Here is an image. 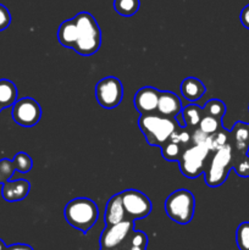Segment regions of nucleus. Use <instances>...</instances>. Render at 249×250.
Masks as SVG:
<instances>
[{
    "mask_svg": "<svg viewBox=\"0 0 249 250\" xmlns=\"http://www.w3.org/2000/svg\"><path fill=\"white\" fill-rule=\"evenodd\" d=\"M77 32L72 50L82 56H90L97 53L102 45V31L92 14L82 11L75 17Z\"/></svg>",
    "mask_w": 249,
    "mask_h": 250,
    "instance_id": "1",
    "label": "nucleus"
},
{
    "mask_svg": "<svg viewBox=\"0 0 249 250\" xmlns=\"http://www.w3.org/2000/svg\"><path fill=\"white\" fill-rule=\"evenodd\" d=\"M138 126L146 143L149 146H159V148L180 127L173 117L163 116L160 114H156V111L141 115L138 120Z\"/></svg>",
    "mask_w": 249,
    "mask_h": 250,
    "instance_id": "2",
    "label": "nucleus"
},
{
    "mask_svg": "<svg viewBox=\"0 0 249 250\" xmlns=\"http://www.w3.org/2000/svg\"><path fill=\"white\" fill-rule=\"evenodd\" d=\"M63 216L70 226L87 233L98 221L99 209L89 198H75L66 204Z\"/></svg>",
    "mask_w": 249,
    "mask_h": 250,
    "instance_id": "3",
    "label": "nucleus"
},
{
    "mask_svg": "<svg viewBox=\"0 0 249 250\" xmlns=\"http://www.w3.org/2000/svg\"><path fill=\"white\" fill-rule=\"evenodd\" d=\"M232 168V146L231 143L225 144L222 148L214 151V155L208 159L204 170L205 183L209 187H220L226 182L228 172Z\"/></svg>",
    "mask_w": 249,
    "mask_h": 250,
    "instance_id": "4",
    "label": "nucleus"
},
{
    "mask_svg": "<svg viewBox=\"0 0 249 250\" xmlns=\"http://www.w3.org/2000/svg\"><path fill=\"white\" fill-rule=\"evenodd\" d=\"M207 138L202 142H192V144L183 150L180 160L177 161L181 172L187 178H197L204 173L211 151L207 144Z\"/></svg>",
    "mask_w": 249,
    "mask_h": 250,
    "instance_id": "5",
    "label": "nucleus"
},
{
    "mask_svg": "<svg viewBox=\"0 0 249 250\" xmlns=\"http://www.w3.org/2000/svg\"><path fill=\"white\" fill-rule=\"evenodd\" d=\"M195 198L188 189H177L171 193L165 202V211L173 222L188 225L194 216Z\"/></svg>",
    "mask_w": 249,
    "mask_h": 250,
    "instance_id": "6",
    "label": "nucleus"
},
{
    "mask_svg": "<svg viewBox=\"0 0 249 250\" xmlns=\"http://www.w3.org/2000/svg\"><path fill=\"white\" fill-rule=\"evenodd\" d=\"M124 98V85L121 81L112 76L103 78L95 85V99L104 109H115Z\"/></svg>",
    "mask_w": 249,
    "mask_h": 250,
    "instance_id": "7",
    "label": "nucleus"
},
{
    "mask_svg": "<svg viewBox=\"0 0 249 250\" xmlns=\"http://www.w3.org/2000/svg\"><path fill=\"white\" fill-rule=\"evenodd\" d=\"M120 194H121L124 211L129 220L136 221V220L145 219L150 215L153 205H151L150 199L141 190L126 189Z\"/></svg>",
    "mask_w": 249,
    "mask_h": 250,
    "instance_id": "8",
    "label": "nucleus"
},
{
    "mask_svg": "<svg viewBox=\"0 0 249 250\" xmlns=\"http://www.w3.org/2000/svg\"><path fill=\"white\" fill-rule=\"evenodd\" d=\"M12 119L22 127H33L41 121L42 107L32 98H22L12 105Z\"/></svg>",
    "mask_w": 249,
    "mask_h": 250,
    "instance_id": "9",
    "label": "nucleus"
},
{
    "mask_svg": "<svg viewBox=\"0 0 249 250\" xmlns=\"http://www.w3.org/2000/svg\"><path fill=\"white\" fill-rule=\"evenodd\" d=\"M133 229L134 221L132 220H124L116 225L106 226L100 234V248H119Z\"/></svg>",
    "mask_w": 249,
    "mask_h": 250,
    "instance_id": "10",
    "label": "nucleus"
},
{
    "mask_svg": "<svg viewBox=\"0 0 249 250\" xmlns=\"http://www.w3.org/2000/svg\"><path fill=\"white\" fill-rule=\"evenodd\" d=\"M159 95H160V90H158L156 88H141L133 98L134 107L141 115L155 112L158 109Z\"/></svg>",
    "mask_w": 249,
    "mask_h": 250,
    "instance_id": "11",
    "label": "nucleus"
},
{
    "mask_svg": "<svg viewBox=\"0 0 249 250\" xmlns=\"http://www.w3.org/2000/svg\"><path fill=\"white\" fill-rule=\"evenodd\" d=\"M31 183L26 180L6 181L2 183L1 195L6 202H20L28 195Z\"/></svg>",
    "mask_w": 249,
    "mask_h": 250,
    "instance_id": "12",
    "label": "nucleus"
},
{
    "mask_svg": "<svg viewBox=\"0 0 249 250\" xmlns=\"http://www.w3.org/2000/svg\"><path fill=\"white\" fill-rule=\"evenodd\" d=\"M182 103H181V99L177 94H175L173 92H168V90L160 92L158 109H156L158 114L175 119L182 111Z\"/></svg>",
    "mask_w": 249,
    "mask_h": 250,
    "instance_id": "13",
    "label": "nucleus"
},
{
    "mask_svg": "<svg viewBox=\"0 0 249 250\" xmlns=\"http://www.w3.org/2000/svg\"><path fill=\"white\" fill-rule=\"evenodd\" d=\"M124 220H129L127 217L126 211H124V204H122L121 194L112 195L106 203L104 212V222L106 226H111V225H116L119 222L124 221Z\"/></svg>",
    "mask_w": 249,
    "mask_h": 250,
    "instance_id": "14",
    "label": "nucleus"
},
{
    "mask_svg": "<svg viewBox=\"0 0 249 250\" xmlns=\"http://www.w3.org/2000/svg\"><path fill=\"white\" fill-rule=\"evenodd\" d=\"M229 143L237 151L248 154L249 150V124L238 121L229 131Z\"/></svg>",
    "mask_w": 249,
    "mask_h": 250,
    "instance_id": "15",
    "label": "nucleus"
},
{
    "mask_svg": "<svg viewBox=\"0 0 249 250\" xmlns=\"http://www.w3.org/2000/svg\"><path fill=\"white\" fill-rule=\"evenodd\" d=\"M181 94L188 102H197L207 92L204 83L195 77H187L181 83Z\"/></svg>",
    "mask_w": 249,
    "mask_h": 250,
    "instance_id": "16",
    "label": "nucleus"
},
{
    "mask_svg": "<svg viewBox=\"0 0 249 250\" xmlns=\"http://www.w3.org/2000/svg\"><path fill=\"white\" fill-rule=\"evenodd\" d=\"M186 148H187V146H185L181 143L180 139L176 136L175 131L171 134L170 138L160 146L161 155H163V158L167 161H178Z\"/></svg>",
    "mask_w": 249,
    "mask_h": 250,
    "instance_id": "17",
    "label": "nucleus"
},
{
    "mask_svg": "<svg viewBox=\"0 0 249 250\" xmlns=\"http://www.w3.org/2000/svg\"><path fill=\"white\" fill-rule=\"evenodd\" d=\"M76 32H77V26L75 19L63 21L58 29L59 43L65 48L73 49L76 43Z\"/></svg>",
    "mask_w": 249,
    "mask_h": 250,
    "instance_id": "18",
    "label": "nucleus"
},
{
    "mask_svg": "<svg viewBox=\"0 0 249 250\" xmlns=\"http://www.w3.org/2000/svg\"><path fill=\"white\" fill-rule=\"evenodd\" d=\"M19 90L10 80H0V106L2 109L10 107L16 103Z\"/></svg>",
    "mask_w": 249,
    "mask_h": 250,
    "instance_id": "19",
    "label": "nucleus"
},
{
    "mask_svg": "<svg viewBox=\"0 0 249 250\" xmlns=\"http://www.w3.org/2000/svg\"><path fill=\"white\" fill-rule=\"evenodd\" d=\"M148 247V236L142 231H133L127 236L119 247L120 250H146Z\"/></svg>",
    "mask_w": 249,
    "mask_h": 250,
    "instance_id": "20",
    "label": "nucleus"
},
{
    "mask_svg": "<svg viewBox=\"0 0 249 250\" xmlns=\"http://www.w3.org/2000/svg\"><path fill=\"white\" fill-rule=\"evenodd\" d=\"M182 116L186 122V128L193 132L199 126L200 120L204 116V111H203V107H200L199 105L189 104L182 109Z\"/></svg>",
    "mask_w": 249,
    "mask_h": 250,
    "instance_id": "21",
    "label": "nucleus"
},
{
    "mask_svg": "<svg viewBox=\"0 0 249 250\" xmlns=\"http://www.w3.org/2000/svg\"><path fill=\"white\" fill-rule=\"evenodd\" d=\"M232 168L241 177H249V155L232 148Z\"/></svg>",
    "mask_w": 249,
    "mask_h": 250,
    "instance_id": "22",
    "label": "nucleus"
},
{
    "mask_svg": "<svg viewBox=\"0 0 249 250\" xmlns=\"http://www.w3.org/2000/svg\"><path fill=\"white\" fill-rule=\"evenodd\" d=\"M141 6L139 0H114V9L121 16H133Z\"/></svg>",
    "mask_w": 249,
    "mask_h": 250,
    "instance_id": "23",
    "label": "nucleus"
},
{
    "mask_svg": "<svg viewBox=\"0 0 249 250\" xmlns=\"http://www.w3.org/2000/svg\"><path fill=\"white\" fill-rule=\"evenodd\" d=\"M222 128V120L212 117L210 115H204L199 122L198 129L205 136H211Z\"/></svg>",
    "mask_w": 249,
    "mask_h": 250,
    "instance_id": "24",
    "label": "nucleus"
},
{
    "mask_svg": "<svg viewBox=\"0 0 249 250\" xmlns=\"http://www.w3.org/2000/svg\"><path fill=\"white\" fill-rule=\"evenodd\" d=\"M203 111H204V115H210V116L222 120L226 114V105L220 99H210L203 106Z\"/></svg>",
    "mask_w": 249,
    "mask_h": 250,
    "instance_id": "25",
    "label": "nucleus"
},
{
    "mask_svg": "<svg viewBox=\"0 0 249 250\" xmlns=\"http://www.w3.org/2000/svg\"><path fill=\"white\" fill-rule=\"evenodd\" d=\"M229 142V131L222 127L220 131H217L216 133L211 134V136H208L207 138V144L209 146V149L211 151L217 150V149L222 148L225 144H227Z\"/></svg>",
    "mask_w": 249,
    "mask_h": 250,
    "instance_id": "26",
    "label": "nucleus"
},
{
    "mask_svg": "<svg viewBox=\"0 0 249 250\" xmlns=\"http://www.w3.org/2000/svg\"><path fill=\"white\" fill-rule=\"evenodd\" d=\"M236 243L239 250H249V222H242L236 231Z\"/></svg>",
    "mask_w": 249,
    "mask_h": 250,
    "instance_id": "27",
    "label": "nucleus"
},
{
    "mask_svg": "<svg viewBox=\"0 0 249 250\" xmlns=\"http://www.w3.org/2000/svg\"><path fill=\"white\" fill-rule=\"evenodd\" d=\"M14 165L15 170L19 171L21 173H27L32 170V166H33V161H32L31 156L28 154L23 153H17L14 158Z\"/></svg>",
    "mask_w": 249,
    "mask_h": 250,
    "instance_id": "28",
    "label": "nucleus"
},
{
    "mask_svg": "<svg viewBox=\"0 0 249 250\" xmlns=\"http://www.w3.org/2000/svg\"><path fill=\"white\" fill-rule=\"evenodd\" d=\"M15 171L16 170H15L14 161L9 160V159H1L0 160V175H1V178L4 182L11 180Z\"/></svg>",
    "mask_w": 249,
    "mask_h": 250,
    "instance_id": "29",
    "label": "nucleus"
},
{
    "mask_svg": "<svg viewBox=\"0 0 249 250\" xmlns=\"http://www.w3.org/2000/svg\"><path fill=\"white\" fill-rule=\"evenodd\" d=\"M11 23V14L6 6L0 4V32L6 29Z\"/></svg>",
    "mask_w": 249,
    "mask_h": 250,
    "instance_id": "30",
    "label": "nucleus"
},
{
    "mask_svg": "<svg viewBox=\"0 0 249 250\" xmlns=\"http://www.w3.org/2000/svg\"><path fill=\"white\" fill-rule=\"evenodd\" d=\"M239 20H241L242 24L247 29H249V4L243 7V10L241 11V15H239Z\"/></svg>",
    "mask_w": 249,
    "mask_h": 250,
    "instance_id": "31",
    "label": "nucleus"
},
{
    "mask_svg": "<svg viewBox=\"0 0 249 250\" xmlns=\"http://www.w3.org/2000/svg\"><path fill=\"white\" fill-rule=\"evenodd\" d=\"M5 250H33L31 246L28 244H21V243H17V244H12V246L6 247Z\"/></svg>",
    "mask_w": 249,
    "mask_h": 250,
    "instance_id": "32",
    "label": "nucleus"
},
{
    "mask_svg": "<svg viewBox=\"0 0 249 250\" xmlns=\"http://www.w3.org/2000/svg\"><path fill=\"white\" fill-rule=\"evenodd\" d=\"M175 120L177 121L178 126H180L181 128H186V122H185V119H183V116H182V111H181L180 114L175 117Z\"/></svg>",
    "mask_w": 249,
    "mask_h": 250,
    "instance_id": "33",
    "label": "nucleus"
},
{
    "mask_svg": "<svg viewBox=\"0 0 249 250\" xmlns=\"http://www.w3.org/2000/svg\"><path fill=\"white\" fill-rule=\"evenodd\" d=\"M5 249H6V244L4 243L2 239H0V250H5Z\"/></svg>",
    "mask_w": 249,
    "mask_h": 250,
    "instance_id": "34",
    "label": "nucleus"
},
{
    "mask_svg": "<svg viewBox=\"0 0 249 250\" xmlns=\"http://www.w3.org/2000/svg\"><path fill=\"white\" fill-rule=\"evenodd\" d=\"M100 250H120L119 248H100Z\"/></svg>",
    "mask_w": 249,
    "mask_h": 250,
    "instance_id": "35",
    "label": "nucleus"
},
{
    "mask_svg": "<svg viewBox=\"0 0 249 250\" xmlns=\"http://www.w3.org/2000/svg\"><path fill=\"white\" fill-rule=\"evenodd\" d=\"M2 183H4V181H2V178H1V175H0V185H2Z\"/></svg>",
    "mask_w": 249,
    "mask_h": 250,
    "instance_id": "36",
    "label": "nucleus"
},
{
    "mask_svg": "<svg viewBox=\"0 0 249 250\" xmlns=\"http://www.w3.org/2000/svg\"><path fill=\"white\" fill-rule=\"evenodd\" d=\"M1 110H2V107H1V106H0V111H1Z\"/></svg>",
    "mask_w": 249,
    "mask_h": 250,
    "instance_id": "37",
    "label": "nucleus"
},
{
    "mask_svg": "<svg viewBox=\"0 0 249 250\" xmlns=\"http://www.w3.org/2000/svg\"><path fill=\"white\" fill-rule=\"evenodd\" d=\"M248 110H249V106H248Z\"/></svg>",
    "mask_w": 249,
    "mask_h": 250,
    "instance_id": "38",
    "label": "nucleus"
}]
</instances>
